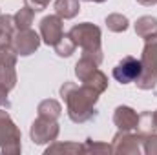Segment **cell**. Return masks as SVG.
Instances as JSON below:
<instances>
[{
    "label": "cell",
    "mask_w": 157,
    "mask_h": 155,
    "mask_svg": "<svg viewBox=\"0 0 157 155\" xmlns=\"http://www.w3.org/2000/svg\"><path fill=\"white\" fill-rule=\"evenodd\" d=\"M24 2H26L28 7H31V9L37 13V11H44L51 0H24Z\"/></svg>",
    "instance_id": "cell-26"
},
{
    "label": "cell",
    "mask_w": 157,
    "mask_h": 155,
    "mask_svg": "<svg viewBox=\"0 0 157 155\" xmlns=\"http://www.w3.org/2000/svg\"><path fill=\"white\" fill-rule=\"evenodd\" d=\"M84 2H97V4H102V2H106V0H84Z\"/></svg>",
    "instance_id": "cell-29"
},
{
    "label": "cell",
    "mask_w": 157,
    "mask_h": 155,
    "mask_svg": "<svg viewBox=\"0 0 157 155\" xmlns=\"http://www.w3.org/2000/svg\"><path fill=\"white\" fill-rule=\"evenodd\" d=\"M143 139L144 137H150L157 131V124L155 119H154V112H143L139 115V122H137V130H135Z\"/></svg>",
    "instance_id": "cell-15"
},
{
    "label": "cell",
    "mask_w": 157,
    "mask_h": 155,
    "mask_svg": "<svg viewBox=\"0 0 157 155\" xmlns=\"http://www.w3.org/2000/svg\"><path fill=\"white\" fill-rule=\"evenodd\" d=\"M82 153H112V144L106 142H93L91 139H88L82 144Z\"/></svg>",
    "instance_id": "cell-23"
},
{
    "label": "cell",
    "mask_w": 157,
    "mask_h": 155,
    "mask_svg": "<svg viewBox=\"0 0 157 155\" xmlns=\"http://www.w3.org/2000/svg\"><path fill=\"white\" fill-rule=\"evenodd\" d=\"M139 4H143V6H146V7H150V6H155L157 0H137Z\"/></svg>",
    "instance_id": "cell-28"
},
{
    "label": "cell",
    "mask_w": 157,
    "mask_h": 155,
    "mask_svg": "<svg viewBox=\"0 0 157 155\" xmlns=\"http://www.w3.org/2000/svg\"><path fill=\"white\" fill-rule=\"evenodd\" d=\"M82 84H86V86H90L91 89H95L99 95H102L106 89H108V77L97 68L90 77L86 78V80H82Z\"/></svg>",
    "instance_id": "cell-17"
},
{
    "label": "cell",
    "mask_w": 157,
    "mask_h": 155,
    "mask_svg": "<svg viewBox=\"0 0 157 155\" xmlns=\"http://www.w3.org/2000/svg\"><path fill=\"white\" fill-rule=\"evenodd\" d=\"M40 42H42L40 35L35 33L31 28L29 29H17L13 42H11V47L18 57H29L39 49Z\"/></svg>",
    "instance_id": "cell-7"
},
{
    "label": "cell",
    "mask_w": 157,
    "mask_h": 155,
    "mask_svg": "<svg viewBox=\"0 0 157 155\" xmlns=\"http://www.w3.org/2000/svg\"><path fill=\"white\" fill-rule=\"evenodd\" d=\"M141 64H143V70L157 75V35L144 42L143 55H141Z\"/></svg>",
    "instance_id": "cell-11"
},
{
    "label": "cell",
    "mask_w": 157,
    "mask_h": 155,
    "mask_svg": "<svg viewBox=\"0 0 157 155\" xmlns=\"http://www.w3.org/2000/svg\"><path fill=\"white\" fill-rule=\"evenodd\" d=\"M7 91H9V89H6L4 86H0V108H6V110L11 108V102H9V99H7Z\"/></svg>",
    "instance_id": "cell-27"
},
{
    "label": "cell",
    "mask_w": 157,
    "mask_h": 155,
    "mask_svg": "<svg viewBox=\"0 0 157 155\" xmlns=\"http://www.w3.org/2000/svg\"><path fill=\"white\" fill-rule=\"evenodd\" d=\"M64 37V20L59 15H48L40 20V39L48 46H55Z\"/></svg>",
    "instance_id": "cell-9"
},
{
    "label": "cell",
    "mask_w": 157,
    "mask_h": 155,
    "mask_svg": "<svg viewBox=\"0 0 157 155\" xmlns=\"http://www.w3.org/2000/svg\"><path fill=\"white\" fill-rule=\"evenodd\" d=\"M104 22H106V28L110 31H113V33H124L128 29V26H130V20L122 13H112V15H108Z\"/></svg>",
    "instance_id": "cell-20"
},
{
    "label": "cell",
    "mask_w": 157,
    "mask_h": 155,
    "mask_svg": "<svg viewBox=\"0 0 157 155\" xmlns=\"http://www.w3.org/2000/svg\"><path fill=\"white\" fill-rule=\"evenodd\" d=\"M49 153H82V144L78 142H49L46 155Z\"/></svg>",
    "instance_id": "cell-19"
},
{
    "label": "cell",
    "mask_w": 157,
    "mask_h": 155,
    "mask_svg": "<svg viewBox=\"0 0 157 155\" xmlns=\"http://www.w3.org/2000/svg\"><path fill=\"white\" fill-rule=\"evenodd\" d=\"M137 122H139V113L130 108V106H117L113 112V124L117 126V130L122 131H133L137 130Z\"/></svg>",
    "instance_id": "cell-10"
},
{
    "label": "cell",
    "mask_w": 157,
    "mask_h": 155,
    "mask_svg": "<svg viewBox=\"0 0 157 155\" xmlns=\"http://www.w3.org/2000/svg\"><path fill=\"white\" fill-rule=\"evenodd\" d=\"M141 71H143L141 59H135V57L128 55L121 62H117V66L113 68L112 75H113V78L119 84H130V82H135L139 78Z\"/></svg>",
    "instance_id": "cell-8"
},
{
    "label": "cell",
    "mask_w": 157,
    "mask_h": 155,
    "mask_svg": "<svg viewBox=\"0 0 157 155\" xmlns=\"http://www.w3.org/2000/svg\"><path fill=\"white\" fill-rule=\"evenodd\" d=\"M68 35L75 42V46L82 49V57H88L97 64L102 62L104 55H102V47H101V28L99 26H95L91 22L75 24L68 31Z\"/></svg>",
    "instance_id": "cell-2"
},
{
    "label": "cell",
    "mask_w": 157,
    "mask_h": 155,
    "mask_svg": "<svg viewBox=\"0 0 157 155\" xmlns=\"http://www.w3.org/2000/svg\"><path fill=\"white\" fill-rule=\"evenodd\" d=\"M22 133L6 110H0V152L4 155H18L22 150Z\"/></svg>",
    "instance_id": "cell-3"
},
{
    "label": "cell",
    "mask_w": 157,
    "mask_h": 155,
    "mask_svg": "<svg viewBox=\"0 0 157 155\" xmlns=\"http://www.w3.org/2000/svg\"><path fill=\"white\" fill-rule=\"evenodd\" d=\"M80 11V0H55V15L62 20L75 18Z\"/></svg>",
    "instance_id": "cell-14"
},
{
    "label": "cell",
    "mask_w": 157,
    "mask_h": 155,
    "mask_svg": "<svg viewBox=\"0 0 157 155\" xmlns=\"http://www.w3.org/2000/svg\"><path fill=\"white\" fill-rule=\"evenodd\" d=\"M133 26H135V33L144 40H148V39H152V37L157 35V18L155 17L144 15V17L137 18Z\"/></svg>",
    "instance_id": "cell-13"
},
{
    "label": "cell",
    "mask_w": 157,
    "mask_h": 155,
    "mask_svg": "<svg viewBox=\"0 0 157 155\" xmlns=\"http://www.w3.org/2000/svg\"><path fill=\"white\" fill-rule=\"evenodd\" d=\"M33 18H35V11L31 7H28V6H24L22 9H18L13 15V20H15L17 29H29L31 24H33Z\"/></svg>",
    "instance_id": "cell-18"
},
{
    "label": "cell",
    "mask_w": 157,
    "mask_h": 155,
    "mask_svg": "<svg viewBox=\"0 0 157 155\" xmlns=\"http://www.w3.org/2000/svg\"><path fill=\"white\" fill-rule=\"evenodd\" d=\"M17 33V26L11 15H0V49L11 47L13 37Z\"/></svg>",
    "instance_id": "cell-12"
},
{
    "label": "cell",
    "mask_w": 157,
    "mask_h": 155,
    "mask_svg": "<svg viewBox=\"0 0 157 155\" xmlns=\"http://www.w3.org/2000/svg\"><path fill=\"white\" fill-rule=\"evenodd\" d=\"M40 117H46V119H53V120H59V117L62 115V106L59 100L55 99H46L42 100L37 108Z\"/></svg>",
    "instance_id": "cell-16"
},
{
    "label": "cell",
    "mask_w": 157,
    "mask_h": 155,
    "mask_svg": "<svg viewBox=\"0 0 157 155\" xmlns=\"http://www.w3.org/2000/svg\"><path fill=\"white\" fill-rule=\"evenodd\" d=\"M17 57L13 47L0 49V86L9 91L17 86Z\"/></svg>",
    "instance_id": "cell-6"
},
{
    "label": "cell",
    "mask_w": 157,
    "mask_h": 155,
    "mask_svg": "<svg viewBox=\"0 0 157 155\" xmlns=\"http://www.w3.org/2000/svg\"><path fill=\"white\" fill-rule=\"evenodd\" d=\"M53 47H55V53H57L59 57H71V55L75 53V47H77V46H75L73 40L70 39V35H64Z\"/></svg>",
    "instance_id": "cell-22"
},
{
    "label": "cell",
    "mask_w": 157,
    "mask_h": 155,
    "mask_svg": "<svg viewBox=\"0 0 157 155\" xmlns=\"http://www.w3.org/2000/svg\"><path fill=\"white\" fill-rule=\"evenodd\" d=\"M135 84H137L139 89H144V91H146V89H154L155 84H157V75L146 71V70H143L141 75H139V78L135 80Z\"/></svg>",
    "instance_id": "cell-24"
},
{
    "label": "cell",
    "mask_w": 157,
    "mask_h": 155,
    "mask_svg": "<svg viewBox=\"0 0 157 155\" xmlns=\"http://www.w3.org/2000/svg\"><path fill=\"white\" fill-rule=\"evenodd\" d=\"M143 137L139 133L132 131H122L119 130L112 139V153L115 155H141L143 150Z\"/></svg>",
    "instance_id": "cell-4"
},
{
    "label": "cell",
    "mask_w": 157,
    "mask_h": 155,
    "mask_svg": "<svg viewBox=\"0 0 157 155\" xmlns=\"http://www.w3.org/2000/svg\"><path fill=\"white\" fill-rule=\"evenodd\" d=\"M154 119H155V124H157V110L154 112Z\"/></svg>",
    "instance_id": "cell-30"
},
{
    "label": "cell",
    "mask_w": 157,
    "mask_h": 155,
    "mask_svg": "<svg viewBox=\"0 0 157 155\" xmlns=\"http://www.w3.org/2000/svg\"><path fill=\"white\" fill-rule=\"evenodd\" d=\"M143 150L146 155H157V131L150 137H144L143 141Z\"/></svg>",
    "instance_id": "cell-25"
},
{
    "label": "cell",
    "mask_w": 157,
    "mask_h": 155,
    "mask_svg": "<svg viewBox=\"0 0 157 155\" xmlns=\"http://www.w3.org/2000/svg\"><path fill=\"white\" fill-rule=\"evenodd\" d=\"M59 122L53 119H46V117H37L31 124L29 130V137L35 144H49L53 141H57L59 137Z\"/></svg>",
    "instance_id": "cell-5"
},
{
    "label": "cell",
    "mask_w": 157,
    "mask_h": 155,
    "mask_svg": "<svg viewBox=\"0 0 157 155\" xmlns=\"http://www.w3.org/2000/svg\"><path fill=\"white\" fill-rule=\"evenodd\" d=\"M97 68H99L97 62H93V60L88 59V57H80V60L75 64V75H77V78L82 82V80H86V78L90 77Z\"/></svg>",
    "instance_id": "cell-21"
},
{
    "label": "cell",
    "mask_w": 157,
    "mask_h": 155,
    "mask_svg": "<svg viewBox=\"0 0 157 155\" xmlns=\"http://www.w3.org/2000/svg\"><path fill=\"white\" fill-rule=\"evenodd\" d=\"M60 97L66 102V112L71 122L84 124L97 117L95 104L99 100V93L86 84L77 86L75 82H64L60 86Z\"/></svg>",
    "instance_id": "cell-1"
}]
</instances>
